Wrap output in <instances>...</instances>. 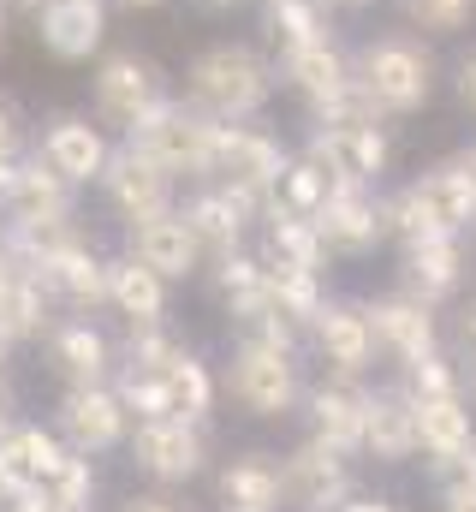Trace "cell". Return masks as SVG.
Wrapping results in <instances>:
<instances>
[{"label":"cell","instance_id":"obj_1","mask_svg":"<svg viewBox=\"0 0 476 512\" xmlns=\"http://www.w3.org/2000/svg\"><path fill=\"white\" fill-rule=\"evenodd\" d=\"M352 78L363 90V102L375 108V120L399 126V120H417L435 102L441 60H435V42H423L417 30H375L352 48Z\"/></svg>","mask_w":476,"mask_h":512},{"label":"cell","instance_id":"obj_2","mask_svg":"<svg viewBox=\"0 0 476 512\" xmlns=\"http://www.w3.org/2000/svg\"><path fill=\"white\" fill-rule=\"evenodd\" d=\"M274 90H280V72H274V60H268L262 48H250V42H215V48H203V54L191 60V72H185V102H191L197 114L221 120V126L256 120V114L274 102Z\"/></svg>","mask_w":476,"mask_h":512},{"label":"cell","instance_id":"obj_3","mask_svg":"<svg viewBox=\"0 0 476 512\" xmlns=\"http://www.w3.org/2000/svg\"><path fill=\"white\" fill-rule=\"evenodd\" d=\"M387 227L393 239H429V233H476V185L471 173L447 155L435 167H423L417 179H405L399 191H387Z\"/></svg>","mask_w":476,"mask_h":512},{"label":"cell","instance_id":"obj_4","mask_svg":"<svg viewBox=\"0 0 476 512\" xmlns=\"http://www.w3.org/2000/svg\"><path fill=\"white\" fill-rule=\"evenodd\" d=\"M298 358H304V352H280V346H268V340L238 334L233 358H227V370H221V387H227V399H233L244 417L280 423V417H292L298 399H304V364H298Z\"/></svg>","mask_w":476,"mask_h":512},{"label":"cell","instance_id":"obj_5","mask_svg":"<svg viewBox=\"0 0 476 512\" xmlns=\"http://www.w3.org/2000/svg\"><path fill=\"white\" fill-rule=\"evenodd\" d=\"M125 459L155 489H185L209 471V423L191 417H137L125 435Z\"/></svg>","mask_w":476,"mask_h":512},{"label":"cell","instance_id":"obj_6","mask_svg":"<svg viewBox=\"0 0 476 512\" xmlns=\"http://www.w3.org/2000/svg\"><path fill=\"white\" fill-rule=\"evenodd\" d=\"M215 126H221V120L197 114L185 96H161V102L149 108V120L131 131L125 143H137V149H143L149 161H161L173 179L203 185V179H209V155H215Z\"/></svg>","mask_w":476,"mask_h":512},{"label":"cell","instance_id":"obj_7","mask_svg":"<svg viewBox=\"0 0 476 512\" xmlns=\"http://www.w3.org/2000/svg\"><path fill=\"white\" fill-rule=\"evenodd\" d=\"M304 155H316L334 185H369V191H381V179H387V167H393V126H387V120L310 126Z\"/></svg>","mask_w":476,"mask_h":512},{"label":"cell","instance_id":"obj_8","mask_svg":"<svg viewBox=\"0 0 476 512\" xmlns=\"http://www.w3.org/2000/svg\"><path fill=\"white\" fill-rule=\"evenodd\" d=\"M18 268H30L36 286H42L54 304H66L72 316H90V310L108 304V256L96 251L84 233L48 245L42 256H30V262H18Z\"/></svg>","mask_w":476,"mask_h":512},{"label":"cell","instance_id":"obj_9","mask_svg":"<svg viewBox=\"0 0 476 512\" xmlns=\"http://www.w3.org/2000/svg\"><path fill=\"white\" fill-rule=\"evenodd\" d=\"M357 489V459L322 447V441H298L292 453H280V495L286 512H334Z\"/></svg>","mask_w":476,"mask_h":512},{"label":"cell","instance_id":"obj_10","mask_svg":"<svg viewBox=\"0 0 476 512\" xmlns=\"http://www.w3.org/2000/svg\"><path fill=\"white\" fill-rule=\"evenodd\" d=\"M286 143L274 131L250 126V120H233V126H215V155H209V179L215 185H233V191H250L268 203L280 167H286Z\"/></svg>","mask_w":476,"mask_h":512},{"label":"cell","instance_id":"obj_11","mask_svg":"<svg viewBox=\"0 0 476 512\" xmlns=\"http://www.w3.org/2000/svg\"><path fill=\"white\" fill-rule=\"evenodd\" d=\"M54 435L72 447V453H114L125 447V435H131V411L119 405L114 382H78L60 393V405H54Z\"/></svg>","mask_w":476,"mask_h":512},{"label":"cell","instance_id":"obj_12","mask_svg":"<svg viewBox=\"0 0 476 512\" xmlns=\"http://www.w3.org/2000/svg\"><path fill=\"white\" fill-rule=\"evenodd\" d=\"M96 185H102L108 209H114L125 227L131 221H149V215H167L179 203V179L161 161H149L137 143H114V155H108V167H102Z\"/></svg>","mask_w":476,"mask_h":512},{"label":"cell","instance_id":"obj_13","mask_svg":"<svg viewBox=\"0 0 476 512\" xmlns=\"http://www.w3.org/2000/svg\"><path fill=\"white\" fill-rule=\"evenodd\" d=\"M310 221H316L328 256H375L393 239V227H387V197L369 191V185H334L328 203H322Z\"/></svg>","mask_w":476,"mask_h":512},{"label":"cell","instance_id":"obj_14","mask_svg":"<svg viewBox=\"0 0 476 512\" xmlns=\"http://www.w3.org/2000/svg\"><path fill=\"white\" fill-rule=\"evenodd\" d=\"M173 209L185 215V227L197 233V245H203L209 262L227 256V251H244V245H250V227L262 221V197L233 191V185H215V179H203V185H197L191 197H179Z\"/></svg>","mask_w":476,"mask_h":512},{"label":"cell","instance_id":"obj_15","mask_svg":"<svg viewBox=\"0 0 476 512\" xmlns=\"http://www.w3.org/2000/svg\"><path fill=\"white\" fill-rule=\"evenodd\" d=\"M304 346L322 358L328 376H346V382H363L375 370V334H369V316H363V298H328L310 328H304Z\"/></svg>","mask_w":476,"mask_h":512},{"label":"cell","instance_id":"obj_16","mask_svg":"<svg viewBox=\"0 0 476 512\" xmlns=\"http://www.w3.org/2000/svg\"><path fill=\"white\" fill-rule=\"evenodd\" d=\"M161 96H167V84H161L155 60H143V54H108L102 72H96V126L131 137L149 120V108Z\"/></svg>","mask_w":476,"mask_h":512},{"label":"cell","instance_id":"obj_17","mask_svg":"<svg viewBox=\"0 0 476 512\" xmlns=\"http://www.w3.org/2000/svg\"><path fill=\"white\" fill-rule=\"evenodd\" d=\"M465 274H471V251L459 233H429V239L399 245V292H411L435 310L465 292Z\"/></svg>","mask_w":476,"mask_h":512},{"label":"cell","instance_id":"obj_18","mask_svg":"<svg viewBox=\"0 0 476 512\" xmlns=\"http://www.w3.org/2000/svg\"><path fill=\"white\" fill-rule=\"evenodd\" d=\"M363 316H369V334H375V352L393 358V364H411L423 352L441 346V310L411 298V292H387V298H363Z\"/></svg>","mask_w":476,"mask_h":512},{"label":"cell","instance_id":"obj_19","mask_svg":"<svg viewBox=\"0 0 476 512\" xmlns=\"http://www.w3.org/2000/svg\"><path fill=\"white\" fill-rule=\"evenodd\" d=\"M125 256H137L143 268H155L167 286H173V280H197V274L209 268V256H203L197 233L185 227L179 209L149 215V221H131V227H125Z\"/></svg>","mask_w":476,"mask_h":512},{"label":"cell","instance_id":"obj_20","mask_svg":"<svg viewBox=\"0 0 476 512\" xmlns=\"http://www.w3.org/2000/svg\"><path fill=\"white\" fill-rule=\"evenodd\" d=\"M78 215V191L48 173L36 155L12 161L6 185H0V227H36V221H72Z\"/></svg>","mask_w":476,"mask_h":512},{"label":"cell","instance_id":"obj_21","mask_svg":"<svg viewBox=\"0 0 476 512\" xmlns=\"http://www.w3.org/2000/svg\"><path fill=\"white\" fill-rule=\"evenodd\" d=\"M363 382H346V376H322L316 387H304V423H310V441L346 453V459H363Z\"/></svg>","mask_w":476,"mask_h":512},{"label":"cell","instance_id":"obj_22","mask_svg":"<svg viewBox=\"0 0 476 512\" xmlns=\"http://www.w3.org/2000/svg\"><path fill=\"white\" fill-rule=\"evenodd\" d=\"M108 155H114L108 131L96 126V120H78V114H60L54 126L42 131V143H36V161H42L48 173H60L72 191H78V185H96L102 167H108Z\"/></svg>","mask_w":476,"mask_h":512},{"label":"cell","instance_id":"obj_23","mask_svg":"<svg viewBox=\"0 0 476 512\" xmlns=\"http://www.w3.org/2000/svg\"><path fill=\"white\" fill-rule=\"evenodd\" d=\"M274 72H280V84L298 90L304 114H316L322 102H334V96L352 84V48H346L340 36H322V42H310V48H298V54H280Z\"/></svg>","mask_w":476,"mask_h":512},{"label":"cell","instance_id":"obj_24","mask_svg":"<svg viewBox=\"0 0 476 512\" xmlns=\"http://www.w3.org/2000/svg\"><path fill=\"white\" fill-rule=\"evenodd\" d=\"M363 459L375 465H411L417 459V423L405 387H369L363 393Z\"/></svg>","mask_w":476,"mask_h":512},{"label":"cell","instance_id":"obj_25","mask_svg":"<svg viewBox=\"0 0 476 512\" xmlns=\"http://www.w3.org/2000/svg\"><path fill=\"white\" fill-rule=\"evenodd\" d=\"M48 358H54V370L66 376V387H78V382H114V370H119L114 340H108L90 316L54 322V328H48Z\"/></svg>","mask_w":476,"mask_h":512},{"label":"cell","instance_id":"obj_26","mask_svg":"<svg viewBox=\"0 0 476 512\" xmlns=\"http://www.w3.org/2000/svg\"><path fill=\"white\" fill-rule=\"evenodd\" d=\"M215 507L221 512H286L280 453H233L215 471Z\"/></svg>","mask_w":476,"mask_h":512},{"label":"cell","instance_id":"obj_27","mask_svg":"<svg viewBox=\"0 0 476 512\" xmlns=\"http://www.w3.org/2000/svg\"><path fill=\"white\" fill-rule=\"evenodd\" d=\"M411 399V393H405ZM411 423H417V453L429 465H447L459 447H471L476 411L471 393H441V399H411Z\"/></svg>","mask_w":476,"mask_h":512},{"label":"cell","instance_id":"obj_28","mask_svg":"<svg viewBox=\"0 0 476 512\" xmlns=\"http://www.w3.org/2000/svg\"><path fill=\"white\" fill-rule=\"evenodd\" d=\"M42 48L60 60H90L108 36V12L102 0H42Z\"/></svg>","mask_w":476,"mask_h":512},{"label":"cell","instance_id":"obj_29","mask_svg":"<svg viewBox=\"0 0 476 512\" xmlns=\"http://www.w3.org/2000/svg\"><path fill=\"white\" fill-rule=\"evenodd\" d=\"M108 310H119L131 328H155L167 322V280L155 268H143L137 256H108Z\"/></svg>","mask_w":476,"mask_h":512},{"label":"cell","instance_id":"obj_30","mask_svg":"<svg viewBox=\"0 0 476 512\" xmlns=\"http://www.w3.org/2000/svg\"><path fill=\"white\" fill-rule=\"evenodd\" d=\"M262 245L256 256L262 262H274V268H310V274H322L328 268V251H322V233H316V221L310 215H286V209H274V203H262Z\"/></svg>","mask_w":476,"mask_h":512},{"label":"cell","instance_id":"obj_31","mask_svg":"<svg viewBox=\"0 0 476 512\" xmlns=\"http://www.w3.org/2000/svg\"><path fill=\"white\" fill-rule=\"evenodd\" d=\"M209 286H215V298H221V310L238 322H250V316H262L268 310V268H262V256L250 251H227L209 262Z\"/></svg>","mask_w":476,"mask_h":512},{"label":"cell","instance_id":"obj_32","mask_svg":"<svg viewBox=\"0 0 476 512\" xmlns=\"http://www.w3.org/2000/svg\"><path fill=\"white\" fill-rule=\"evenodd\" d=\"M262 30H268L274 60H280V54H298V48L334 36V6H328V0H268Z\"/></svg>","mask_w":476,"mask_h":512},{"label":"cell","instance_id":"obj_33","mask_svg":"<svg viewBox=\"0 0 476 512\" xmlns=\"http://www.w3.org/2000/svg\"><path fill=\"white\" fill-rule=\"evenodd\" d=\"M161 387H167V399H173V417H191V423H209V411H215V393H221V382H215V370L191 352V346H179L161 370Z\"/></svg>","mask_w":476,"mask_h":512},{"label":"cell","instance_id":"obj_34","mask_svg":"<svg viewBox=\"0 0 476 512\" xmlns=\"http://www.w3.org/2000/svg\"><path fill=\"white\" fill-rule=\"evenodd\" d=\"M328 191H334V179H328V167L316 161V155H286V167H280V179H274V191H268V203L274 209H286V215H316L322 203H328Z\"/></svg>","mask_w":476,"mask_h":512},{"label":"cell","instance_id":"obj_35","mask_svg":"<svg viewBox=\"0 0 476 512\" xmlns=\"http://www.w3.org/2000/svg\"><path fill=\"white\" fill-rule=\"evenodd\" d=\"M262 268H268V310H280L292 328H310V316L328 304L322 274H310V268H274V262H262Z\"/></svg>","mask_w":476,"mask_h":512},{"label":"cell","instance_id":"obj_36","mask_svg":"<svg viewBox=\"0 0 476 512\" xmlns=\"http://www.w3.org/2000/svg\"><path fill=\"white\" fill-rule=\"evenodd\" d=\"M399 6V24L417 30L423 42H447V36H465L476 24V0H393Z\"/></svg>","mask_w":476,"mask_h":512},{"label":"cell","instance_id":"obj_37","mask_svg":"<svg viewBox=\"0 0 476 512\" xmlns=\"http://www.w3.org/2000/svg\"><path fill=\"white\" fill-rule=\"evenodd\" d=\"M405 370V393L411 399H441V393H465V370H459V358L447 352V346H435V352H423V358H411V364H399Z\"/></svg>","mask_w":476,"mask_h":512},{"label":"cell","instance_id":"obj_38","mask_svg":"<svg viewBox=\"0 0 476 512\" xmlns=\"http://www.w3.org/2000/svg\"><path fill=\"white\" fill-rule=\"evenodd\" d=\"M60 507L72 512H96V459L90 453H66V465L54 471V483H42Z\"/></svg>","mask_w":476,"mask_h":512},{"label":"cell","instance_id":"obj_39","mask_svg":"<svg viewBox=\"0 0 476 512\" xmlns=\"http://www.w3.org/2000/svg\"><path fill=\"white\" fill-rule=\"evenodd\" d=\"M18 149H24V120H18L12 96H0V167H12Z\"/></svg>","mask_w":476,"mask_h":512},{"label":"cell","instance_id":"obj_40","mask_svg":"<svg viewBox=\"0 0 476 512\" xmlns=\"http://www.w3.org/2000/svg\"><path fill=\"white\" fill-rule=\"evenodd\" d=\"M441 471V483H453V489H476V435H471V447H459L447 465H435Z\"/></svg>","mask_w":476,"mask_h":512},{"label":"cell","instance_id":"obj_41","mask_svg":"<svg viewBox=\"0 0 476 512\" xmlns=\"http://www.w3.org/2000/svg\"><path fill=\"white\" fill-rule=\"evenodd\" d=\"M453 96H459V108H471L476 114V42L453 60Z\"/></svg>","mask_w":476,"mask_h":512},{"label":"cell","instance_id":"obj_42","mask_svg":"<svg viewBox=\"0 0 476 512\" xmlns=\"http://www.w3.org/2000/svg\"><path fill=\"white\" fill-rule=\"evenodd\" d=\"M334 512H399V501H393V495H363V489H352Z\"/></svg>","mask_w":476,"mask_h":512},{"label":"cell","instance_id":"obj_43","mask_svg":"<svg viewBox=\"0 0 476 512\" xmlns=\"http://www.w3.org/2000/svg\"><path fill=\"white\" fill-rule=\"evenodd\" d=\"M441 512H476V489H453V483H441Z\"/></svg>","mask_w":476,"mask_h":512},{"label":"cell","instance_id":"obj_44","mask_svg":"<svg viewBox=\"0 0 476 512\" xmlns=\"http://www.w3.org/2000/svg\"><path fill=\"white\" fill-rule=\"evenodd\" d=\"M459 346H465V352H476V292L459 304Z\"/></svg>","mask_w":476,"mask_h":512},{"label":"cell","instance_id":"obj_45","mask_svg":"<svg viewBox=\"0 0 476 512\" xmlns=\"http://www.w3.org/2000/svg\"><path fill=\"white\" fill-rule=\"evenodd\" d=\"M119 512H179V507H173L167 495H125V501H119Z\"/></svg>","mask_w":476,"mask_h":512},{"label":"cell","instance_id":"obj_46","mask_svg":"<svg viewBox=\"0 0 476 512\" xmlns=\"http://www.w3.org/2000/svg\"><path fill=\"white\" fill-rule=\"evenodd\" d=\"M12 423H18V417H12V393H6V387H0V435H6V429H12Z\"/></svg>","mask_w":476,"mask_h":512},{"label":"cell","instance_id":"obj_47","mask_svg":"<svg viewBox=\"0 0 476 512\" xmlns=\"http://www.w3.org/2000/svg\"><path fill=\"white\" fill-rule=\"evenodd\" d=\"M453 161H459V167H465V173H471V185H476V143H465V149H459V155H453Z\"/></svg>","mask_w":476,"mask_h":512},{"label":"cell","instance_id":"obj_48","mask_svg":"<svg viewBox=\"0 0 476 512\" xmlns=\"http://www.w3.org/2000/svg\"><path fill=\"white\" fill-rule=\"evenodd\" d=\"M334 12H363V6H375V0H328Z\"/></svg>","mask_w":476,"mask_h":512},{"label":"cell","instance_id":"obj_49","mask_svg":"<svg viewBox=\"0 0 476 512\" xmlns=\"http://www.w3.org/2000/svg\"><path fill=\"white\" fill-rule=\"evenodd\" d=\"M125 12H149V6H167V0H119Z\"/></svg>","mask_w":476,"mask_h":512},{"label":"cell","instance_id":"obj_50","mask_svg":"<svg viewBox=\"0 0 476 512\" xmlns=\"http://www.w3.org/2000/svg\"><path fill=\"white\" fill-rule=\"evenodd\" d=\"M6 358H12V340H6V328H0V364H6Z\"/></svg>","mask_w":476,"mask_h":512},{"label":"cell","instance_id":"obj_51","mask_svg":"<svg viewBox=\"0 0 476 512\" xmlns=\"http://www.w3.org/2000/svg\"><path fill=\"white\" fill-rule=\"evenodd\" d=\"M203 6H209V12H227V6H238V0H203Z\"/></svg>","mask_w":476,"mask_h":512},{"label":"cell","instance_id":"obj_52","mask_svg":"<svg viewBox=\"0 0 476 512\" xmlns=\"http://www.w3.org/2000/svg\"><path fill=\"white\" fill-rule=\"evenodd\" d=\"M18 6H42V0H18Z\"/></svg>","mask_w":476,"mask_h":512}]
</instances>
